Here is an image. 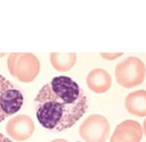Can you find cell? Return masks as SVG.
Instances as JSON below:
<instances>
[{"mask_svg":"<svg viewBox=\"0 0 146 142\" xmlns=\"http://www.w3.org/2000/svg\"><path fill=\"white\" fill-rule=\"evenodd\" d=\"M0 142H13V141H11L9 138H7L3 133H0Z\"/></svg>","mask_w":146,"mask_h":142,"instance_id":"cell-12","label":"cell"},{"mask_svg":"<svg viewBox=\"0 0 146 142\" xmlns=\"http://www.w3.org/2000/svg\"><path fill=\"white\" fill-rule=\"evenodd\" d=\"M77 54L75 53H51L50 61L54 69L59 72H68L76 63Z\"/></svg>","mask_w":146,"mask_h":142,"instance_id":"cell-10","label":"cell"},{"mask_svg":"<svg viewBox=\"0 0 146 142\" xmlns=\"http://www.w3.org/2000/svg\"><path fill=\"white\" fill-rule=\"evenodd\" d=\"M24 104V95L20 90L0 75V123L17 113Z\"/></svg>","mask_w":146,"mask_h":142,"instance_id":"cell-3","label":"cell"},{"mask_svg":"<svg viewBox=\"0 0 146 142\" xmlns=\"http://www.w3.org/2000/svg\"><path fill=\"white\" fill-rule=\"evenodd\" d=\"M124 106L129 113L144 117L146 116V91L137 90L129 93L124 101Z\"/></svg>","mask_w":146,"mask_h":142,"instance_id":"cell-9","label":"cell"},{"mask_svg":"<svg viewBox=\"0 0 146 142\" xmlns=\"http://www.w3.org/2000/svg\"><path fill=\"white\" fill-rule=\"evenodd\" d=\"M143 133H144V134L146 136V119H145V120L143 122Z\"/></svg>","mask_w":146,"mask_h":142,"instance_id":"cell-14","label":"cell"},{"mask_svg":"<svg viewBox=\"0 0 146 142\" xmlns=\"http://www.w3.org/2000/svg\"><path fill=\"white\" fill-rule=\"evenodd\" d=\"M51 142H68V141L67 139H56L52 140Z\"/></svg>","mask_w":146,"mask_h":142,"instance_id":"cell-13","label":"cell"},{"mask_svg":"<svg viewBox=\"0 0 146 142\" xmlns=\"http://www.w3.org/2000/svg\"><path fill=\"white\" fill-rule=\"evenodd\" d=\"M143 137L141 125L133 120H126L119 124L110 142H140Z\"/></svg>","mask_w":146,"mask_h":142,"instance_id":"cell-6","label":"cell"},{"mask_svg":"<svg viewBox=\"0 0 146 142\" xmlns=\"http://www.w3.org/2000/svg\"><path fill=\"white\" fill-rule=\"evenodd\" d=\"M6 131L13 139L22 141L32 136L34 131V124L28 116L19 115L10 120L6 126Z\"/></svg>","mask_w":146,"mask_h":142,"instance_id":"cell-7","label":"cell"},{"mask_svg":"<svg viewBox=\"0 0 146 142\" xmlns=\"http://www.w3.org/2000/svg\"><path fill=\"white\" fill-rule=\"evenodd\" d=\"M8 66L11 73L21 81H31L38 74L39 62L30 53H12L8 59Z\"/></svg>","mask_w":146,"mask_h":142,"instance_id":"cell-5","label":"cell"},{"mask_svg":"<svg viewBox=\"0 0 146 142\" xmlns=\"http://www.w3.org/2000/svg\"><path fill=\"white\" fill-rule=\"evenodd\" d=\"M110 133L109 120L100 114H91L79 127V135L85 142H106Z\"/></svg>","mask_w":146,"mask_h":142,"instance_id":"cell-4","label":"cell"},{"mask_svg":"<svg viewBox=\"0 0 146 142\" xmlns=\"http://www.w3.org/2000/svg\"><path fill=\"white\" fill-rule=\"evenodd\" d=\"M86 83L92 92L102 94L110 89L112 80L110 73L106 70L102 68H96L90 71L88 74Z\"/></svg>","mask_w":146,"mask_h":142,"instance_id":"cell-8","label":"cell"},{"mask_svg":"<svg viewBox=\"0 0 146 142\" xmlns=\"http://www.w3.org/2000/svg\"><path fill=\"white\" fill-rule=\"evenodd\" d=\"M100 55L104 59H107V60H114V59H118L119 57H121L123 55V53H100Z\"/></svg>","mask_w":146,"mask_h":142,"instance_id":"cell-11","label":"cell"},{"mask_svg":"<svg viewBox=\"0 0 146 142\" xmlns=\"http://www.w3.org/2000/svg\"><path fill=\"white\" fill-rule=\"evenodd\" d=\"M36 118L44 128L62 132L74 126L88 107L83 90L70 77L58 76L42 86L34 99Z\"/></svg>","mask_w":146,"mask_h":142,"instance_id":"cell-1","label":"cell"},{"mask_svg":"<svg viewBox=\"0 0 146 142\" xmlns=\"http://www.w3.org/2000/svg\"><path fill=\"white\" fill-rule=\"evenodd\" d=\"M146 67L137 57L130 56L119 62L115 70L116 82L124 88H133L141 85L145 78Z\"/></svg>","mask_w":146,"mask_h":142,"instance_id":"cell-2","label":"cell"}]
</instances>
